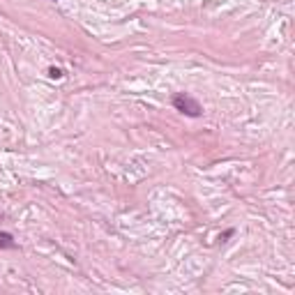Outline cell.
Returning a JSON list of instances; mask_svg holds the SVG:
<instances>
[{
  "instance_id": "obj_1",
  "label": "cell",
  "mask_w": 295,
  "mask_h": 295,
  "mask_svg": "<svg viewBox=\"0 0 295 295\" xmlns=\"http://www.w3.org/2000/svg\"><path fill=\"white\" fill-rule=\"evenodd\" d=\"M173 109L180 111V113L189 115V118H201L203 115V106L192 97V95L187 93H180V95H173Z\"/></svg>"
},
{
  "instance_id": "obj_2",
  "label": "cell",
  "mask_w": 295,
  "mask_h": 295,
  "mask_svg": "<svg viewBox=\"0 0 295 295\" xmlns=\"http://www.w3.org/2000/svg\"><path fill=\"white\" fill-rule=\"evenodd\" d=\"M16 242L12 238V233H0V249H14Z\"/></svg>"
},
{
  "instance_id": "obj_3",
  "label": "cell",
  "mask_w": 295,
  "mask_h": 295,
  "mask_svg": "<svg viewBox=\"0 0 295 295\" xmlns=\"http://www.w3.org/2000/svg\"><path fill=\"white\" fill-rule=\"evenodd\" d=\"M49 76H51V78H62V69H58V67H49Z\"/></svg>"
}]
</instances>
